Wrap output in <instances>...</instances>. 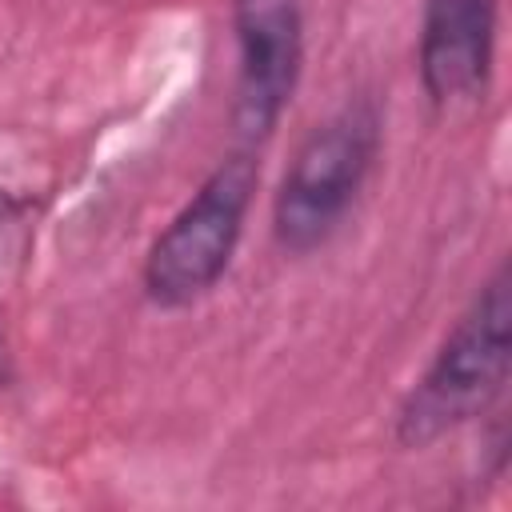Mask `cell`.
<instances>
[{"mask_svg": "<svg viewBox=\"0 0 512 512\" xmlns=\"http://www.w3.org/2000/svg\"><path fill=\"white\" fill-rule=\"evenodd\" d=\"M256 184H260L256 148L228 152L200 180V188L148 244V256L140 264V288L148 304L176 312L204 300L224 280L240 248Z\"/></svg>", "mask_w": 512, "mask_h": 512, "instance_id": "3957f363", "label": "cell"}, {"mask_svg": "<svg viewBox=\"0 0 512 512\" xmlns=\"http://www.w3.org/2000/svg\"><path fill=\"white\" fill-rule=\"evenodd\" d=\"M512 376V268L500 260L468 308L444 332L428 368L404 392L392 436L400 448H428L488 416Z\"/></svg>", "mask_w": 512, "mask_h": 512, "instance_id": "6da1fadb", "label": "cell"}, {"mask_svg": "<svg viewBox=\"0 0 512 512\" xmlns=\"http://www.w3.org/2000/svg\"><path fill=\"white\" fill-rule=\"evenodd\" d=\"M380 148L384 116L372 96L344 100L296 144L272 196V240L284 256H308L340 232L376 172Z\"/></svg>", "mask_w": 512, "mask_h": 512, "instance_id": "7a4b0ae2", "label": "cell"}, {"mask_svg": "<svg viewBox=\"0 0 512 512\" xmlns=\"http://www.w3.org/2000/svg\"><path fill=\"white\" fill-rule=\"evenodd\" d=\"M236 84L232 132L240 148L264 144L296 96L304 72V0H232Z\"/></svg>", "mask_w": 512, "mask_h": 512, "instance_id": "277c9868", "label": "cell"}, {"mask_svg": "<svg viewBox=\"0 0 512 512\" xmlns=\"http://www.w3.org/2000/svg\"><path fill=\"white\" fill-rule=\"evenodd\" d=\"M500 0H424L416 68L432 108L456 112L488 100L496 72Z\"/></svg>", "mask_w": 512, "mask_h": 512, "instance_id": "5b68a950", "label": "cell"}, {"mask_svg": "<svg viewBox=\"0 0 512 512\" xmlns=\"http://www.w3.org/2000/svg\"><path fill=\"white\" fill-rule=\"evenodd\" d=\"M4 360H8V348H4V328H0V380H4Z\"/></svg>", "mask_w": 512, "mask_h": 512, "instance_id": "8992f818", "label": "cell"}]
</instances>
